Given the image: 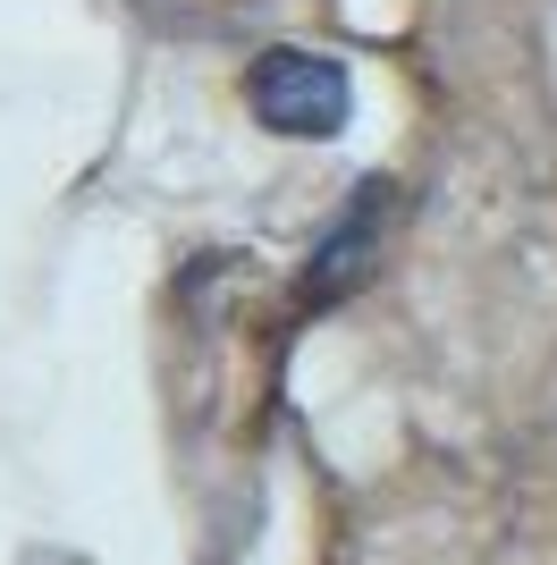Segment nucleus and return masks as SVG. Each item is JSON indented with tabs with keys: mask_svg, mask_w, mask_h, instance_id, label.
Returning <instances> with one entry per match:
<instances>
[{
	"mask_svg": "<svg viewBox=\"0 0 557 565\" xmlns=\"http://www.w3.org/2000/svg\"><path fill=\"white\" fill-rule=\"evenodd\" d=\"M237 94L254 110L262 136L278 143H329L355 127V68L338 51H313V43H271L245 60Z\"/></svg>",
	"mask_w": 557,
	"mask_h": 565,
	"instance_id": "obj_1",
	"label": "nucleus"
},
{
	"mask_svg": "<svg viewBox=\"0 0 557 565\" xmlns=\"http://www.w3.org/2000/svg\"><path fill=\"white\" fill-rule=\"evenodd\" d=\"M389 212H397L389 178H364V186L347 194V212L329 220V228L313 236V254H304V279H296V305L304 312L347 305L355 287L371 279V262H380V245H389Z\"/></svg>",
	"mask_w": 557,
	"mask_h": 565,
	"instance_id": "obj_2",
	"label": "nucleus"
}]
</instances>
